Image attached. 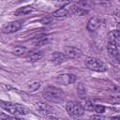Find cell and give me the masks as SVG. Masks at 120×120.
<instances>
[{"mask_svg":"<svg viewBox=\"0 0 120 120\" xmlns=\"http://www.w3.org/2000/svg\"><path fill=\"white\" fill-rule=\"evenodd\" d=\"M0 106L3 108L5 111L8 112L9 113L13 115H24L28 113V110L18 103H12V102H8V101H0Z\"/></svg>","mask_w":120,"mask_h":120,"instance_id":"obj_1","label":"cell"},{"mask_svg":"<svg viewBox=\"0 0 120 120\" xmlns=\"http://www.w3.org/2000/svg\"><path fill=\"white\" fill-rule=\"evenodd\" d=\"M43 97L45 99L50 101H61L64 98V93L59 88H56L54 86H49L44 90Z\"/></svg>","mask_w":120,"mask_h":120,"instance_id":"obj_2","label":"cell"},{"mask_svg":"<svg viewBox=\"0 0 120 120\" xmlns=\"http://www.w3.org/2000/svg\"><path fill=\"white\" fill-rule=\"evenodd\" d=\"M85 66L88 69L98 72H103L107 69L106 65L101 60L95 57H87L85 59Z\"/></svg>","mask_w":120,"mask_h":120,"instance_id":"obj_3","label":"cell"},{"mask_svg":"<svg viewBox=\"0 0 120 120\" xmlns=\"http://www.w3.org/2000/svg\"><path fill=\"white\" fill-rule=\"evenodd\" d=\"M66 111L72 117H80L84 112L82 105L76 101H68L66 104Z\"/></svg>","mask_w":120,"mask_h":120,"instance_id":"obj_4","label":"cell"},{"mask_svg":"<svg viewBox=\"0 0 120 120\" xmlns=\"http://www.w3.org/2000/svg\"><path fill=\"white\" fill-rule=\"evenodd\" d=\"M64 54L68 59H78L82 56V52L80 49L72 46H67L64 48Z\"/></svg>","mask_w":120,"mask_h":120,"instance_id":"obj_5","label":"cell"},{"mask_svg":"<svg viewBox=\"0 0 120 120\" xmlns=\"http://www.w3.org/2000/svg\"><path fill=\"white\" fill-rule=\"evenodd\" d=\"M22 26V22H21V21H14V22H10L6 23L3 26L2 31L4 33H6V34H10V33H14V32L20 30Z\"/></svg>","mask_w":120,"mask_h":120,"instance_id":"obj_6","label":"cell"},{"mask_svg":"<svg viewBox=\"0 0 120 120\" xmlns=\"http://www.w3.org/2000/svg\"><path fill=\"white\" fill-rule=\"evenodd\" d=\"M107 51L109 55L114 59L115 61L119 60V45L112 43V42H108L107 44Z\"/></svg>","mask_w":120,"mask_h":120,"instance_id":"obj_7","label":"cell"},{"mask_svg":"<svg viewBox=\"0 0 120 120\" xmlns=\"http://www.w3.org/2000/svg\"><path fill=\"white\" fill-rule=\"evenodd\" d=\"M56 80L58 82L68 85V84H71L75 82L77 80V76L74 74H61L56 78Z\"/></svg>","mask_w":120,"mask_h":120,"instance_id":"obj_8","label":"cell"},{"mask_svg":"<svg viewBox=\"0 0 120 120\" xmlns=\"http://www.w3.org/2000/svg\"><path fill=\"white\" fill-rule=\"evenodd\" d=\"M102 24V20L98 17H92L88 22H87V29L89 31H96L97 29H98L100 27V25Z\"/></svg>","mask_w":120,"mask_h":120,"instance_id":"obj_9","label":"cell"},{"mask_svg":"<svg viewBox=\"0 0 120 120\" xmlns=\"http://www.w3.org/2000/svg\"><path fill=\"white\" fill-rule=\"evenodd\" d=\"M37 108L39 112H41L42 114H46V115L52 113V111H53L52 107L45 102H38L37 104Z\"/></svg>","mask_w":120,"mask_h":120,"instance_id":"obj_10","label":"cell"},{"mask_svg":"<svg viewBox=\"0 0 120 120\" xmlns=\"http://www.w3.org/2000/svg\"><path fill=\"white\" fill-rule=\"evenodd\" d=\"M68 60L67 56L64 54V52H54L52 55V61L55 65H60Z\"/></svg>","mask_w":120,"mask_h":120,"instance_id":"obj_11","label":"cell"},{"mask_svg":"<svg viewBox=\"0 0 120 120\" xmlns=\"http://www.w3.org/2000/svg\"><path fill=\"white\" fill-rule=\"evenodd\" d=\"M108 42H112L117 45H120V33L119 30H112L108 34Z\"/></svg>","mask_w":120,"mask_h":120,"instance_id":"obj_12","label":"cell"},{"mask_svg":"<svg viewBox=\"0 0 120 120\" xmlns=\"http://www.w3.org/2000/svg\"><path fill=\"white\" fill-rule=\"evenodd\" d=\"M69 12H70V14L79 15V16H84V15L88 14L89 10L85 9V8H80L78 6H73V7L69 8Z\"/></svg>","mask_w":120,"mask_h":120,"instance_id":"obj_13","label":"cell"},{"mask_svg":"<svg viewBox=\"0 0 120 120\" xmlns=\"http://www.w3.org/2000/svg\"><path fill=\"white\" fill-rule=\"evenodd\" d=\"M33 10H34V8L31 6H25V7H22V8H18L14 12V15H16V16H19V15H27V14L31 13Z\"/></svg>","mask_w":120,"mask_h":120,"instance_id":"obj_14","label":"cell"},{"mask_svg":"<svg viewBox=\"0 0 120 120\" xmlns=\"http://www.w3.org/2000/svg\"><path fill=\"white\" fill-rule=\"evenodd\" d=\"M68 14H70L69 12V9L66 8H58L57 10H55L53 13H52V16L53 17H56V18H62V17H66L68 16Z\"/></svg>","mask_w":120,"mask_h":120,"instance_id":"obj_15","label":"cell"},{"mask_svg":"<svg viewBox=\"0 0 120 120\" xmlns=\"http://www.w3.org/2000/svg\"><path fill=\"white\" fill-rule=\"evenodd\" d=\"M43 55H44L43 52L38 51V52H33L32 54H30L29 57H28V59H29V61H31V62H37V61L40 60V59L43 57Z\"/></svg>","mask_w":120,"mask_h":120,"instance_id":"obj_16","label":"cell"},{"mask_svg":"<svg viewBox=\"0 0 120 120\" xmlns=\"http://www.w3.org/2000/svg\"><path fill=\"white\" fill-rule=\"evenodd\" d=\"M73 1L74 3H76V6L80 8L86 9V8L90 7V0H73Z\"/></svg>","mask_w":120,"mask_h":120,"instance_id":"obj_17","label":"cell"},{"mask_svg":"<svg viewBox=\"0 0 120 120\" xmlns=\"http://www.w3.org/2000/svg\"><path fill=\"white\" fill-rule=\"evenodd\" d=\"M25 52H26V48L23 47V46H17V47H15V48L13 49V51H12V52H13L15 55H18V56L22 55Z\"/></svg>","mask_w":120,"mask_h":120,"instance_id":"obj_18","label":"cell"},{"mask_svg":"<svg viewBox=\"0 0 120 120\" xmlns=\"http://www.w3.org/2000/svg\"><path fill=\"white\" fill-rule=\"evenodd\" d=\"M78 95L81 98H85V95H86V91H85V87L82 83H79L78 84Z\"/></svg>","mask_w":120,"mask_h":120,"instance_id":"obj_19","label":"cell"},{"mask_svg":"<svg viewBox=\"0 0 120 120\" xmlns=\"http://www.w3.org/2000/svg\"><path fill=\"white\" fill-rule=\"evenodd\" d=\"M82 107H83V109L84 110H87V111H94V103L91 101V100H85L84 101V103L83 104H82Z\"/></svg>","mask_w":120,"mask_h":120,"instance_id":"obj_20","label":"cell"},{"mask_svg":"<svg viewBox=\"0 0 120 120\" xmlns=\"http://www.w3.org/2000/svg\"><path fill=\"white\" fill-rule=\"evenodd\" d=\"M106 108L103 105H99V104H95L94 105V111L97 113H103L105 112Z\"/></svg>","mask_w":120,"mask_h":120,"instance_id":"obj_21","label":"cell"},{"mask_svg":"<svg viewBox=\"0 0 120 120\" xmlns=\"http://www.w3.org/2000/svg\"><path fill=\"white\" fill-rule=\"evenodd\" d=\"M39 86H40V83L38 82H34L29 85V89L30 91H36L39 88Z\"/></svg>","mask_w":120,"mask_h":120,"instance_id":"obj_22","label":"cell"},{"mask_svg":"<svg viewBox=\"0 0 120 120\" xmlns=\"http://www.w3.org/2000/svg\"><path fill=\"white\" fill-rule=\"evenodd\" d=\"M7 118H11L9 115H8V114H5L4 112H0V119H7Z\"/></svg>","mask_w":120,"mask_h":120,"instance_id":"obj_23","label":"cell"}]
</instances>
